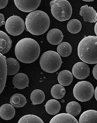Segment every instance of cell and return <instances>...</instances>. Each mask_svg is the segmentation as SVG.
Wrapping results in <instances>:
<instances>
[{
  "mask_svg": "<svg viewBox=\"0 0 97 123\" xmlns=\"http://www.w3.org/2000/svg\"><path fill=\"white\" fill-rule=\"evenodd\" d=\"M79 123H97V111L89 110L84 111L79 117Z\"/></svg>",
  "mask_w": 97,
  "mask_h": 123,
  "instance_id": "obj_17",
  "label": "cell"
},
{
  "mask_svg": "<svg viewBox=\"0 0 97 123\" xmlns=\"http://www.w3.org/2000/svg\"><path fill=\"white\" fill-rule=\"evenodd\" d=\"M41 2V0H14L17 8L25 12L35 11L40 6Z\"/></svg>",
  "mask_w": 97,
  "mask_h": 123,
  "instance_id": "obj_8",
  "label": "cell"
},
{
  "mask_svg": "<svg viewBox=\"0 0 97 123\" xmlns=\"http://www.w3.org/2000/svg\"><path fill=\"white\" fill-rule=\"evenodd\" d=\"M12 41L6 33L0 30V53L6 54L11 49Z\"/></svg>",
  "mask_w": 97,
  "mask_h": 123,
  "instance_id": "obj_14",
  "label": "cell"
},
{
  "mask_svg": "<svg viewBox=\"0 0 97 123\" xmlns=\"http://www.w3.org/2000/svg\"><path fill=\"white\" fill-rule=\"evenodd\" d=\"M7 74L10 75L16 74L19 71L20 64L16 59L13 58L6 59Z\"/></svg>",
  "mask_w": 97,
  "mask_h": 123,
  "instance_id": "obj_20",
  "label": "cell"
},
{
  "mask_svg": "<svg viewBox=\"0 0 97 123\" xmlns=\"http://www.w3.org/2000/svg\"><path fill=\"white\" fill-rule=\"evenodd\" d=\"M10 103L11 105L16 108L24 107L27 103V100L23 95L19 93H16L11 96Z\"/></svg>",
  "mask_w": 97,
  "mask_h": 123,
  "instance_id": "obj_21",
  "label": "cell"
},
{
  "mask_svg": "<svg viewBox=\"0 0 97 123\" xmlns=\"http://www.w3.org/2000/svg\"><path fill=\"white\" fill-rule=\"evenodd\" d=\"M46 96L44 92L40 89H35L32 91L30 95V98L34 105L42 103L45 99Z\"/></svg>",
  "mask_w": 97,
  "mask_h": 123,
  "instance_id": "obj_22",
  "label": "cell"
},
{
  "mask_svg": "<svg viewBox=\"0 0 97 123\" xmlns=\"http://www.w3.org/2000/svg\"><path fill=\"white\" fill-rule=\"evenodd\" d=\"M29 83V78L28 75L23 73L16 74L13 79V84L14 86L20 90L27 87Z\"/></svg>",
  "mask_w": 97,
  "mask_h": 123,
  "instance_id": "obj_13",
  "label": "cell"
},
{
  "mask_svg": "<svg viewBox=\"0 0 97 123\" xmlns=\"http://www.w3.org/2000/svg\"><path fill=\"white\" fill-rule=\"evenodd\" d=\"M5 29L9 34L13 36L21 35L25 28L24 21L21 17L14 15L7 19L5 22Z\"/></svg>",
  "mask_w": 97,
  "mask_h": 123,
  "instance_id": "obj_7",
  "label": "cell"
},
{
  "mask_svg": "<svg viewBox=\"0 0 97 123\" xmlns=\"http://www.w3.org/2000/svg\"><path fill=\"white\" fill-rule=\"evenodd\" d=\"M81 23L79 20L73 19L70 20L67 25V30L68 32L73 34H76L79 33L82 29Z\"/></svg>",
  "mask_w": 97,
  "mask_h": 123,
  "instance_id": "obj_25",
  "label": "cell"
},
{
  "mask_svg": "<svg viewBox=\"0 0 97 123\" xmlns=\"http://www.w3.org/2000/svg\"><path fill=\"white\" fill-rule=\"evenodd\" d=\"M66 92L65 87L61 84H56L51 89L52 96L56 99H61L63 98Z\"/></svg>",
  "mask_w": 97,
  "mask_h": 123,
  "instance_id": "obj_26",
  "label": "cell"
},
{
  "mask_svg": "<svg viewBox=\"0 0 97 123\" xmlns=\"http://www.w3.org/2000/svg\"><path fill=\"white\" fill-rule=\"evenodd\" d=\"M73 74L67 70L61 71L58 75V82L63 86H67L70 85L73 82Z\"/></svg>",
  "mask_w": 97,
  "mask_h": 123,
  "instance_id": "obj_18",
  "label": "cell"
},
{
  "mask_svg": "<svg viewBox=\"0 0 97 123\" xmlns=\"http://www.w3.org/2000/svg\"><path fill=\"white\" fill-rule=\"evenodd\" d=\"M50 123H78L75 117L68 113H61L52 118Z\"/></svg>",
  "mask_w": 97,
  "mask_h": 123,
  "instance_id": "obj_16",
  "label": "cell"
},
{
  "mask_svg": "<svg viewBox=\"0 0 97 123\" xmlns=\"http://www.w3.org/2000/svg\"><path fill=\"white\" fill-rule=\"evenodd\" d=\"M97 65L96 64V65L94 66V67L93 68V75L94 78H95L96 80L97 79Z\"/></svg>",
  "mask_w": 97,
  "mask_h": 123,
  "instance_id": "obj_30",
  "label": "cell"
},
{
  "mask_svg": "<svg viewBox=\"0 0 97 123\" xmlns=\"http://www.w3.org/2000/svg\"><path fill=\"white\" fill-rule=\"evenodd\" d=\"M5 24L4 16L3 14L0 13V27Z\"/></svg>",
  "mask_w": 97,
  "mask_h": 123,
  "instance_id": "obj_29",
  "label": "cell"
},
{
  "mask_svg": "<svg viewBox=\"0 0 97 123\" xmlns=\"http://www.w3.org/2000/svg\"><path fill=\"white\" fill-rule=\"evenodd\" d=\"M94 95L95 99L97 100V87H96V89L94 90Z\"/></svg>",
  "mask_w": 97,
  "mask_h": 123,
  "instance_id": "obj_31",
  "label": "cell"
},
{
  "mask_svg": "<svg viewBox=\"0 0 97 123\" xmlns=\"http://www.w3.org/2000/svg\"><path fill=\"white\" fill-rule=\"evenodd\" d=\"M45 109L48 114L51 115H55L61 110V104L56 99H50L46 103Z\"/></svg>",
  "mask_w": 97,
  "mask_h": 123,
  "instance_id": "obj_19",
  "label": "cell"
},
{
  "mask_svg": "<svg viewBox=\"0 0 97 123\" xmlns=\"http://www.w3.org/2000/svg\"><path fill=\"white\" fill-rule=\"evenodd\" d=\"M97 36L93 35L85 37L79 42L77 54L79 59L85 63H97Z\"/></svg>",
  "mask_w": 97,
  "mask_h": 123,
  "instance_id": "obj_3",
  "label": "cell"
},
{
  "mask_svg": "<svg viewBox=\"0 0 97 123\" xmlns=\"http://www.w3.org/2000/svg\"><path fill=\"white\" fill-rule=\"evenodd\" d=\"M63 37V33L58 29H52L48 32L47 35V40L52 45L59 44L62 42Z\"/></svg>",
  "mask_w": 97,
  "mask_h": 123,
  "instance_id": "obj_12",
  "label": "cell"
},
{
  "mask_svg": "<svg viewBox=\"0 0 97 123\" xmlns=\"http://www.w3.org/2000/svg\"><path fill=\"white\" fill-rule=\"evenodd\" d=\"M18 123H44L38 116L34 114H27L20 118Z\"/></svg>",
  "mask_w": 97,
  "mask_h": 123,
  "instance_id": "obj_27",
  "label": "cell"
},
{
  "mask_svg": "<svg viewBox=\"0 0 97 123\" xmlns=\"http://www.w3.org/2000/svg\"><path fill=\"white\" fill-rule=\"evenodd\" d=\"M50 5L52 15L58 21H67L71 18L73 9L68 0H52Z\"/></svg>",
  "mask_w": 97,
  "mask_h": 123,
  "instance_id": "obj_5",
  "label": "cell"
},
{
  "mask_svg": "<svg viewBox=\"0 0 97 123\" xmlns=\"http://www.w3.org/2000/svg\"><path fill=\"white\" fill-rule=\"evenodd\" d=\"M7 75L6 58L0 53V95L5 87Z\"/></svg>",
  "mask_w": 97,
  "mask_h": 123,
  "instance_id": "obj_11",
  "label": "cell"
},
{
  "mask_svg": "<svg viewBox=\"0 0 97 123\" xmlns=\"http://www.w3.org/2000/svg\"><path fill=\"white\" fill-rule=\"evenodd\" d=\"M15 114V109L11 104H5L0 107V117L3 120H11L14 117Z\"/></svg>",
  "mask_w": 97,
  "mask_h": 123,
  "instance_id": "obj_15",
  "label": "cell"
},
{
  "mask_svg": "<svg viewBox=\"0 0 97 123\" xmlns=\"http://www.w3.org/2000/svg\"><path fill=\"white\" fill-rule=\"evenodd\" d=\"M82 0L85 2H92L94 1L95 0Z\"/></svg>",
  "mask_w": 97,
  "mask_h": 123,
  "instance_id": "obj_33",
  "label": "cell"
},
{
  "mask_svg": "<svg viewBox=\"0 0 97 123\" xmlns=\"http://www.w3.org/2000/svg\"><path fill=\"white\" fill-rule=\"evenodd\" d=\"M57 51L60 56L62 57H68L71 54L72 51L71 45L68 42H61L58 45Z\"/></svg>",
  "mask_w": 97,
  "mask_h": 123,
  "instance_id": "obj_23",
  "label": "cell"
},
{
  "mask_svg": "<svg viewBox=\"0 0 97 123\" xmlns=\"http://www.w3.org/2000/svg\"><path fill=\"white\" fill-rule=\"evenodd\" d=\"M61 56L56 51L49 50L41 55L40 65L43 71L48 73H54L59 70L62 64Z\"/></svg>",
  "mask_w": 97,
  "mask_h": 123,
  "instance_id": "obj_4",
  "label": "cell"
},
{
  "mask_svg": "<svg viewBox=\"0 0 97 123\" xmlns=\"http://www.w3.org/2000/svg\"><path fill=\"white\" fill-rule=\"evenodd\" d=\"M8 0H0V9L5 8L8 4Z\"/></svg>",
  "mask_w": 97,
  "mask_h": 123,
  "instance_id": "obj_28",
  "label": "cell"
},
{
  "mask_svg": "<svg viewBox=\"0 0 97 123\" xmlns=\"http://www.w3.org/2000/svg\"><path fill=\"white\" fill-rule=\"evenodd\" d=\"M50 19L48 15L43 11H34L28 15L25 26L28 31L34 35L43 34L50 25Z\"/></svg>",
  "mask_w": 97,
  "mask_h": 123,
  "instance_id": "obj_2",
  "label": "cell"
},
{
  "mask_svg": "<svg viewBox=\"0 0 97 123\" xmlns=\"http://www.w3.org/2000/svg\"><path fill=\"white\" fill-rule=\"evenodd\" d=\"M94 91V87L90 82L79 81L73 87V95L77 100L81 102H86L92 98Z\"/></svg>",
  "mask_w": 97,
  "mask_h": 123,
  "instance_id": "obj_6",
  "label": "cell"
},
{
  "mask_svg": "<svg viewBox=\"0 0 97 123\" xmlns=\"http://www.w3.org/2000/svg\"><path fill=\"white\" fill-rule=\"evenodd\" d=\"M97 24H96V25H95V27H94V30H95V34H96V35H97Z\"/></svg>",
  "mask_w": 97,
  "mask_h": 123,
  "instance_id": "obj_32",
  "label": "cell"
},
{
  "mask_svg": "<svg viewBox=\"0 0 97 123\" xmlns=\"http://www.w3.org/2000/svg\"><path fill=\"white\" fill-rule=\"evenodd\" d=\"M41 48L36 41L30 38H24L17 42L15 48L17 59L23 63H32L38 59Z\"/></svg>",
  "mask_w": 97,
  "mask_h": 123,
  "instance_id": "obj_1",
  "label": "cell"
},
{
  "mask_svg": "<svg viewBox=\"0 0 97 123\" xmlns=\"http://www.w3.org/2000/svg\"><path fill=\"white\" fill-rule=\"evenodd\" d=\"M80 15L86 22L96 23L97 22V12L92 7L89 6L87 5L80 8Z\"/></svg>",
  "mask_w": 97,
  "mask_h": 123,
  "instance_id": "obj_10",
  "label": "cell"
},
{
  "mask_svg": "<svg viewBox=\"0 0 97 123\" xmlns=\"http://www.w3.org/2000/svg\"><path fill=\"white\" fill-rule=\"evenodd\" d=\"M65 110L67 113L76 117L81 112V107L80 104L77 102L71 101L67 104Z\"/></svg>",
  "mask_w": 97,
  "mask_h": 123,
  "instance_id": "obj_24",
  "label": "cell"
},
{
  "mask_svg": "<svg viewBox=\"0 0 97 123\" xmlns=\"http://www.w3.org/2000/svg\"><path fill=\"white\" fill-rule=\"evenodd\" d=\"M90 73L89 67L83 62L76 63L72 68V74L77 79H85L89 76Z\"/></svg>",
  "mask_w": 97,
  "mask_h": 123,
  "instance_id": "obj_9",
  "label": "cell"
}]
</instances>
